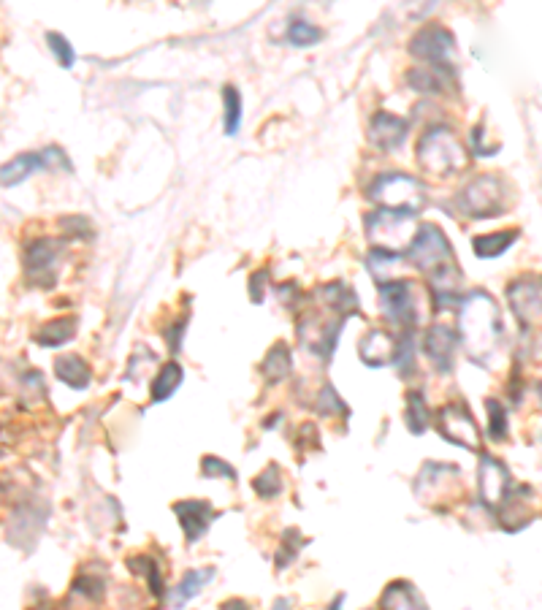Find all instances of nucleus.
<instances>
[{"label": "nucleus", "mask_w": 542, "mask_h": 610, "mask_svg": "<svg viewBox=\"0 0 542 610\" xmlns=\"http://www.w3.org/2000/svg\"><path fill=\"white\" fill-rule=\"evenodd\" d=\"M456 337L475 364L488 366L494 361L505 339L502 312L496 307L494 296H488L486 291L464 293V299L458 304Z\"/></svg>", "instance_id": "nucleus-1"}, {"label": "nucleus", "mask_w": 542, "mask_h": 610, "mask_svg": "<svg viewBox=\"0 0 542 610\" xmlns=\"http://www.w3.org/2000/svg\"><path fill=\"white\" fill-rule=\"evenodd\" d=\"M469 150L448 125H434L418 141V166L434 179H450L467 171Z\"/></svg>", "instance_id": "nucleus-2"}, {"label": "nucleus", "mask_w": 542, "mask_h": 610, "mask_svg": "<svg viewBox=\"0 0 542 610\" xmlns=\"http://www.w3.org/2000/svg\"><path fill=\"white\" fill-rule=\"evenodd\" d=\"M510 201L513 198H510L505 179L499 174H480L458 190L453 207L458 209V215L469 217V220H488V217L505 215L510 209Z\"/></svg>", "instance_id": "nucleus-3"}, {"label": "nucleus", "mask_w": 542, "mask_h": 610, "mask_svg": "<svg viewBox=\"0 0 542 610\" xmlns=\"http://www.w3.org/2000/svg\"><path fill=\"white\" fill-rule=\"evenodd\" d=\"M369 201H374L380 209L388 212H402V215H418L426 207V188L421 179L402 174V171H385L372 179V185L366 188Z\"/></svg>", "instance_id": "nucleus-4"}, {"label": "nucleus", "mask_w": 542, "mask_h": 610, "mask_svg": "<svg viewBox=\"0 0 542 610\" xmlns=\"http://www.w3.org/2000/svg\"><path fill=\"white\" fill-rule=\"evenodd\" d=\"M402 258L404 263H410V266H415L423 274H431L434 269L445 266V263L456 261L453 244L445 236V231L440 226H434V223H423V226L415 228V236L407 244Z\"/></svg>", "instance_id": "nucleus-5"}, {"label": "nucleus", "mask_w": 542, "mask_h": 610, "mask_svg": "<svg viewBox=\"0 0 542 610\" xmlns=\"http://www.w3.org/2000/svg\"><path fill=\"white\" fill-rule=\"evenodd\" d=\"M377 293L383 301L385 318L402 326V329H415L421 323V285L415 280H388L377 282Z\"/></svg>", "instance_id": "nucleus-6"}, {"label": "nucleus", "mask_w": 542, "mask_h": 610, "mask_svg": "<svg viewBox=\"0 0 542 610\" xmlns=\"http://www.w3.org/2000/svg\"><path fill=\"white\" fill-rule=\"evenodd\" d=\"M366 236L374 242L377 250H388V253H399V247L407 250V244L415 236V220L412 215L402 212H388V209H374L366 215Z\"/></svg>", "instance_id": "nucleus-7"}, {"label": "nucleus", "mask_w": 542, "mask_h": 610, "mask_svg": "<svg viewBox=\"0 0 542 610\" xmlns=\"http://www.w3.org/2000/svg\"><path fill=\"white\" fill-rule=\"evenodd\" d=\"M342 326H345V320L331 315V312H328V318H323L320 312L307 310L299 318L301 345H304L309 353H315V356H320L323 361H328V358L334 356V350H337Z\"/></svg>", "instance_id": "nucleus-8"}, {"label": "nucleus", "mask_w": 542, "mask_h": 610, "mask_svg": "<svg viewBox=\"0 0 542 610\" xmlns=\"http://www.w3.org/2000/svg\"><path fill=\"white\" fill-rule=\"evenodd\" d=\"M437 418V429H440L442 440L453 442L458 448H467V451H480L483 437H480V426H477L475 415L464 402H450L440 407Z\"/></svg>", "instance_id": "nucleus-9"}, {"label": "nucleus", "mask_w": 542, "mask_h": 610, "mask_svg": "<svg viewBox=\"0 0 542 610\" xmlns=\"http://www.w3.org/2000/svg\"><path fill=\"white\" fill-rule=\"evenodd\" d=\"M410 55L429 68H453L456 38L442 25H426L410 38Z\"/></svg>", "instance_id": "nucleus-10"}, {"label": "nucleus", "mask_w": 542, "mask_h": 610, "mask_svg": "<svg viewBox=\"0 0 542 610\" xmlns=\"http://www.w3.org/2000/svg\"><path fill=\"white\" fill-rule=\"evenodd\" d=\"M55 166H60L63 171H71V160L66 158V152L60 147H47L41 152H22V155L0 166V185L14 188V185H22L25 179L33 177L36 171L55 169Z\"/></svg>", "instance_id": "nucleus-11"}, {"label": "nucleus", "mask_w": 542, "mask_h": 610, "mask_svg": "<svg viewBox=\"0 0 542 610\" xmlns=\"http://www.w3.org/2000/svg\"><path fill=\"white\" fill-rule=\"evenodd\" d=\"M507 301L513 310L515 320L521 323L524 331H534L540 326L542 315V288L537 274H521L507 285Z\"/></svg>", "instance_id": "nucleus-12"}, {"label": "nucleus", "mask_w": 542, "mask_h": 610, "mask_svg": "<svg viewBox=\"0 0 542 610\" xmlns=\"http://www.w3.org/2000/svg\"><path fill=\"white\" fill-rule=\"evenodd\" d=\"M63 258L60 239H36L25 250V272L38 288H52L57 280V263Z\"/></svg>", "instance_id": "nucleus-13"}, {"label": "nucleus", "mask_w": 542, "mask_h": 610, "mask_svg": "<svg viewBox=\"0 0 542 610\" xmlns=\"http://www.w3.org/2000/svg\"><path fill=\"white\" fill-rule=\"evenodd\" d=\"M513 488V475L502 461L483 453L480 456V467H477V491H480V502L496 513V507L502 505V499L507 497V491Z\"/></svg>", "instance_id": "nucleus-14"}, {"label": "nucleus", "mask_w": 542, "mask_h": 610, "mask_svg": "<svg viewBox=\"0 0 542 610\" xmlns=\"http://www.w3.org/2000/svg\"><path fill=\"white\" fill-rule=\"evenodd\" d=\"M426 280H429V296L434 312L456 310L461 299H464V274L456 266V261L445 263L440 269L426 274Z\"/></svg>", "instance_id": "nucleus-15"}, {"label": "nucleus", "mask_w": 542, "mask_h": 610, "mask_svg": "<svg viewBox=\"0 0 542 610\" xmlns=\"http://www.w3.org/2000/svg\"><path fill=\"white\" fill-rule=\"evenodd\" d=\"M456 348L458 337L450 326H440V323H437V326H431V329L423 334V353H426L431 366H434L440 375H450V372H453Z\"/></svg>", "instance_id": "nucleus-16"}, {"label": "nucleus", "mask_w": 542, "mask_h": 610, "mask_svg": "<svg viewBox=\"0 0 542 610\" xmlns=\"http://www.w3.org/2000/svg\"><path fill=\"white\" fill-rule=\"evenodd\" d=\"M532 499L534 491L529 486H515L507 491V497L502 499V505L496 507L494 516L499 518V524L510 529V532H518L524 526L532 524Z\"/></svg>", "instance_id": "nucleus-17"}, {"label": "nucleus", "mask_w": 542, "mask_h": 610, "mask_svg": "<svg viewBox=\"0 0 542 610\" xmlns=\"http://www.w3.org/2000/svg\"><path fill=\"white\" fill-rule=\"evenodd\" d=\"M174 513H177L179 524H182V532H185V537L190 543L201 540V537L209 532L212 521L220 516L206 499H185V502H177V505H174Z\"/></svg>", "instance_id": "nucleus-18"}, {"label": "nucleus", "mask_w": 542, "mask_h": 610, "mask_svg": "<svg viewBox=\"0 0 542 610\" xmlns=\"http://www.w3.org/2000/svg\"><path fill=\"white\" fill-rule=\"evenodd\" d=\"M407 131L410 125L402 117L388 112H377L369 122V141L380 152H393L396 147H402L404 139H407Z\"/></svg>", "instance_id": "nucleus-19"}, {"label": "nucleus", "mask_w": 542, "mask_h": 610, "mask_svg": "<svg viewBox=\"0 0 542 610\" xmlns=\"http://www.w3.org/2000/svg\"><path fill=\"white\" fill-rule=\"evenodd\" d=\"M358 356L372 369L393 364V358H396V337L385 329L366 331L361 342H358Z\"/></svg>", "instance_id": "nucleus-20"}, {"label": "nucleus", "mask_w": 542, "mask_h": 610, "mask_svg": "<svg viewBox=\"0 0 542 610\" xmlns=\"http://www.w3.org/2000/svg\"><path fill=\"white\" fill-rule=\"evenodd\" d=\"M318 299L323 301V307L331 315L347 320L353 315H361V301H358L356 291L347 282H328L318 291Z\"/></svg>", "instance_id": "nucleus-21"}, {"label": "nucleus", "mask_w": 542, "mask_h": 610, "mask_svg": "<svg viewBox=\"0 0 542 610\" xmlns=\"http://www.w3.org/2000/svg\"><path fill=\"white\" fill-rule=\"evenodd\" d=\"M407 82L415 93L442 95L448 87H456V68H412L407 74Z\"/></svg>", "instance_id": "nucleus-22"}, {"label": "nucleus", "mask_w": 542, "mask_h": 610, "mask_svg": "<svg viewBox=\"0 0 542 610\" xmlns=\"http://www.w3.org/2000/svg\"><path fill=\"white\" fill-rule=\"evenodd\" d=\"M380 610H429V605L410 581H393L380 597Z\"/></svg>", "instance_id": "nucleus-23"}, {"label": "nucleus", "mask_w": 542, "mask_h": 610, "mask_svg": "<svg viewBox=\"0 0 542 610\" xmlns=\"http://www.w3.org/2000/svg\"><path fill=\"white\" fill-rule=\"evenodd\" d=\"M55 375L57 380H63L68 388L85 391L87 385H90V380H93V369H90V364H87L82 356L66 353V356L55 358Z\"/></svg>", "instance_id": "nucleus-24"}, {"label": "nucleus", "mask_w": 542, "mask_h": 610, "mask_svg": "<svg viewBox=\"0 0 542 610\" xmlns=\"http://www.w3.org/2000/svg\"><path fill=\"white\" fill-rule=\"evenodd\" d=\"M44 521H47V513L36 518V505L17 507V513H14L9 524V540H14L19 548H30V545L38 540V535L33 532V526L30 524L44 526Z\"/></svg>", "instance_id": "nucleus-25"}, {"label": "nucleus", "mask_w": 542, "mask_h": 610, "mask_svg": "<svg viewBox=\"0 0 542 610\" xmlns=\"http://www.w3.org/2000/svg\"><path fill=\"white\" fill-rule=\"evenodd\" d=\"M212 578H215V567L190 570V573H185V578L179 581L177 589L169 594V602L174 605V608H185L187 602L196 600L198 594H201V589H204L206 583L212 581Z\"/></svg>", "instance_id": "nucleus-26"}, {"label": "nucleus", "mask_w": 542, "mask_h": 610, "mask_svg": "<svg viewBox=\"0 0 542 610\" xmlns=\"http://www.w3.org/2000/svg\"><path fill=\"white\" fill-rule=\"evenodd\" d=\"M76 337V318L66 315V318H55L44 323L41 329L36 331V342L41 348H63L71 339Z\"/></svg>", "instance_id": "nucleus-27"}, {"label": "nucleus", "mask_w": 542, "mask_h": 610, "mask_svg": "<svg viewBox=\"0 0 542 610\" xmlns=\"http://www.w3.org/2000/svg\"><path fill=\"white\" fill-rule=\"evenodd\" d=\"M261 372L266 377V383L277 385L282 380H288L290 372H293V358H290V350L285 342H277L274 348L266 353L261 364Z\"/></svg>", "instance_id": "nucleus-28"}, {"label": "nucleus", "mask_w": 542, "mask_h": 610, "mask_svg": "<svg viewBox=\"0 0 542 610\" xmlns=\"http://www.w3.org/2000/svg\"><path fill=\"white\" fill-rule=\"evenodd\" d=\"M185 380V369L177 364V361H169V364L160 366V372L152 380V402H166L171 396L177 394V388Z\"/></svg>", "instance_id": "nucleus-29"}, {"label": "nucleus", "mask_w": 542, "mask_h": 610, "mask_svg": "<svg viewBox=\"0 0 542 610\" xmlns=\"http://www.w3.org/2000/svg\"><path fill=\"white\" fill-rule=\"evenodd\" d=\"M518 236H521L518 228H513V231H496V234L477 236L475 242H472V250H475L477 258H483V261H488V258H499V255L507 253V250L513 247Z\"/></svg>", "instance_id": "nucleus-30"}, {"label": "nucleus", "mask_w": 542, "mask_h": 610, "mask_svg": "<svg viewBox=\"0 0 542 610\" xmlns=\"http://www.w3.org/2000/svg\"><path fill=\"white\" fill-rule=\"evenodd\" d=\"M404 423L415 437H421L431 426L429 404L423 399L421 391H407V402H404Z\"/></svg>", "instance_id": "nucleus-31"}, {"label": "nucleus", "mask_w": 542, "mask_h": 610, "mask_svg": "<svg viewBox=\"0 0 542 610\" xmlns=\"http://www.w3.org/2000/svg\"><path fill=\"white\" fill-rule=\"evenodd\" d=\"M399 263H404L402 253H388V250H377V247H374L372 253L366 255V269L374 274V280L377 282L391 280V272L399 269Z\"/></svg>", "instance_id": "nucleus-32"}, {"label": "nucleus", "mask_w": 542, "mask_h": 610, "mask_svg": "<svg viewBox=\"0 0 542 610\" xmlns=\"http://www.w3.org/2000/svg\"><path fill=\"white\" fill-rule=\"evenodd\" d=\"M242 106H244L242 93H239L234 85H225L223 87V109H225L223 128L228 136H236L239 128H242Z\"/></svg>", "instance_id": "nucleus-33"}, {"label": "nucleus", "mask_w": 542, "mask_h": 610, "mask_svg": "<svg viewBox=\"0 0 542 610\" xmlns=\"http://www.w3.org/2000/svg\"><path fill=\"white\" fill-rule=\"evenodd\" d=\"M415 358H418V350H415V329H404V334L396 339V366H399V375L410 377L415 372Z\"/></svg>", "instance_id": "nucleus-34"}, {"label": "nucleus", "mask_w": 542, "mask_h": 610, "mask_svg": "<svg viewBox=\"0 0 542 610\" xmlns=\"http://www.w3.org/2000/svg\"><path fill=\"white\" fill-rule=\"evenodd\" d=\"M128 567H131L136 575H144V578H147L155 597H163V578H160L158 562H152L150 556H131V559H128Z\"/></svg>", "instance_id": "nucleus-35"}, {"label": "nucleus", "mask_w": 542, "mask_h": 610, "mask_svg": "<svg viewBox=\"0 0 542 610\" xmlns=\"http://www.w3.org/2000/svg\"><path fill=\"white\" fill-rule=\"evenodd\" d=\"M488 410V437L494 442H502L507 437V410L499 399H486Z\"/></svg>", "instance_id": "nucleus-36"}, {"label": "nucleus", "mask_w": 542, "mask_h": 610, "mask_svg": "<svg viewBox=\"0 0 542 610\" xmlns=\"http://www.w3.org/2000/svg\"><path fill=\"white\" fill-rule=\"evenodd\" d=\"M320 38H323V33H320L315 25H309V22H304V19H296V22H290L288 28V41L293 44V47L299 49H307V47H315Z\"/></svg>", "instance_id": "nucleus-37"}, {"label": "nucleus", "mask_w": 542, "mask_h": 610, "mask_svg": "<svg viewBox=\"0 0 542 610\" xmlns=\"http://www.w3.org/2000/svg\"><path fill=\"white\" fill-rule=\"evenodd\" d=\"M253 488L258 491V497L263 499H271V497H277L282 491V472L277 464H269L266 470L258 475V478L253 480Z\"/></svg>", "instance_id": "nucleus-38"}, {"label": "nucleus", "mask_w": 542, "mask_h": 610, "mask_svg": "<svg viewBox=\"0 0 542 610\" xmlns=\"http://www.w3.org/2000/svg\"><path fill=\"white\" fill-rule=\"evenodd\" d=\"M315 410H318L320 415H326V418H334L337 413H342L345 418L350 415L347 404L339 399V394L331 388V385H323V391L318 394V402H315Z\"/></svg>", "instance_id": "nucleus-39"}, {"label": "nucleus", "mask_w": 542, "mask_h": 610, "mask_svg": "<svg viewBox=\"0 0 542 610\" xmlns=\"http://www.w3.org/2000/svg\"><path fill=\"white\" fill-rule=\"evenodd\" d=\"M47 44H49V49H52V55L60 60V68L74 66L76 52H74V47L68 44L66 36H60V33H47Z\"/></svg>", "instance_id": "nucleus-40"}, {"label": "nucleus", "mask_w": 542, "mask_h": 610, "mask_svg": "<svg viewBox=\"0 0 542 610\" xmlns=\"http://www.w3.org/2000/svg\"><path fill=\"white\" fill-rule=\"evenodd\" d=\"M201 472H204L206 478L236 480L234 467H231V464H225L223 459H217V456H204V461H201Z\"/></svg>", "instance_id": "nucleus-41"}, {"label": "nucleus", "mask_w": 542, "mask_h": 610, "mask_svg": "<svg viewBox=\"0 0 542 610\" xmlns=\"http://www.w3.org/2000/svg\"><path fill=\"white\" fill-rule=\"evenodd\" d=\"M269 280V269H261V272H255L253 277H250V299L255 301V304H261L263 301V282Z\"/></svg>", "instance_id": "nucleus-42"}, {"label": "nucleus", "mask_w": 542, "mask_h": 610, "mask_svg": "<svg viewBox=\"0 0 542 610\" xmlns=\"http://www.w3.org/2000/svg\"><path fill=\"white\" fill-rule=\"evenodd\" d=\"M185 326H187V320L179 318L177 323H174V326H169V329H163V337L169 339L171 353H179V337L185 334Z\"/></svg>", "instance_id": "nucleus-43"}, {"label": "nucleus", "mask_w": 542, "mask_h": 610, "mask_svg": "<svg viewBox=\"0 0 542 610\" xmlns=\"http://www.w3.org/2000/svg\"><path fill=\"white\" fill-rule=\"evenodd\" d=\"M63 226L71 228V234H76V236L82 234L85 239L93 236V228H90V223H87L85 217H66V220H63Z\"/></svg>", "instance_id": "nucleus-44"}, {"label": "nucleus", "mask_w": 542, "mask_h": 610, "mask_svg": "<svg viewBox=\"0 0 542 610\" xmlns=\"http://www.w3.org/2000/svg\"><path fill=\"white\" fill-rule=\"evenodd\" d=\"M220 610H253V608H250V605H247L244 600H239V597H236V600L223 602V608H220Z\"/></svg>", "instance_id": "nucleus-45"}, {"label": "nucleus", "mask_w": 542, "mask_h": 610, "mask_svg": "<svg viewBox=\"0 0 542 610\" xmlns=\"http://www.w3.org/2000/svg\"><path fill=\"white\" fill-rule=\"evenodd\" d=\"M339 608H342V597H339V600L334 602V605H331V610H339Z\"/></svg>", "instance_id": "nucleus-46"}, {"label": "nucleus", "mask_w": 542, "mask_h": 610, "mask_svg": "<svg viewBox=\"0 0 542 610\" xmlns=\"http://www.w3.org/2000/svg\"><path fill=\"white\" fill-rule=\"evenodd\" d=\"M30 610H55L52 605H38V608H30Z\"/></svg>", "instance_id": "nucleus-47"}, {"label": "nucleus", "mask_w": 542, "mask_h": 610, "mask_svg": "<svg viewBox=\"0 0 542 610\" xmlns=\"http://www.w3.org/2000/svg\"><path fill=\"white\" fill-rule=\"evenodd\" d=\"M0 497H3V486H0Z\"/></svg>", "instance_id": "nucleus-48"}]
</instances>
